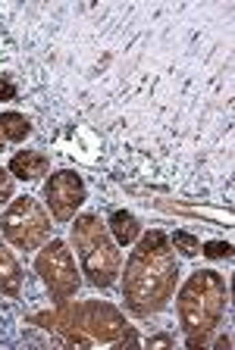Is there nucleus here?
<instances>
[{
    "mask_svg": "<svg viewBox=\"0 0 235 350\" xmlns=\"http://www.w3.org/2000/svg\"><path fill=\"white\" fill-rule=\"evenodd\" d=\"M179 282V260L169 234L151 228L138 238L123 275V300L135 316H154L173 300Z\"/></svg>",
    "mask_w": 235,
    "mask_h": 350,
    "instance_id": "nucleus-1",
    "label": "nucleus"
},
{
    "mask_svg": "<svg viewBox=\"0 0 235 350\" xmlns=\"http://www.w3.org/2000/svg\"><path fill=\"white\" fill-rule=\"evenodd\" d=\"M29 322L60 332L66 344L75 347H97V344L135 341L132 325L125 322L113 304L107 300H82V304H57L53 313H38Z\"/></svg>",
    "mask_w": 235,
    "mask_h": 350,
    "instance_id": "nucleus-2",
    "label": "nucleus"
},
{
    "mask_svg": "<svg viewBox=\"0 0 235 350\" xmlns=\"http://www.w3.org/2000/svg\"><path fill=\"white\" fill-rule=\"evenodd\" d=\"M226 310H229L226 278L213 269L191 272L176 297V313H179V325L185 332V344L191 350L207 347V338L217 332Z\"/></svg>",
    "mask_w": 235,
    "mask_h": 350,
    "instance_id": "nucleus-3",
    "label": "nucleus"
},
{
    "mask_svg": "<svg viewBox=\"0 0 235 350\" xmlns=\"http://www.w3.org/2000/svg\"><path fill=\"white\" fill-rule=\"evenodd\" d=\"M73 247L82 260V269L95 288H110L123 272V254L113 241L107 222L95 213H82L73 222Z\"/></svg>",
    "mask_w": 235,
    "mask_h": 350,
    "instance_id": "nucleus-4",
    "label": "nucleus"
},
{
    "mask_svg": "<svg viewBox=\"0 0 235 350\" xmlns=\"http://www.w3.org/2000/svg\"><path fill=\"white\" fill-rule=\"evenodd\" d=\"M0 232L16 250H38L51 241V216L35 197L23 194L10 200L7 213L0 216Z\"/></svg>",
    "mask_w": 235,
    "mask_h": 350,
    "instance_id": "nucleus-5",
    "label": "nucleus"
},
{
    "mask_svg": "<svg viewBox=\"0 0 235 350\" xmlns=\"http://www.w3.org/2000/svg\"><path fill=\"white\" fill-rule=\"evenodd\" d=\"M35 269L41 275V282H45L47 294L53 297V304H66V300L75 297L82 278L75 272V260H73V250L66 247V241L53 238L51 244H41Z\"/></svg>",
    "mask_w": 235,
    "mask_h": 350,
    "instance_id": "nucleus-6",
    "label": "nucleus"
},
{
    "mask_svg": "<svg viewBox=\"0 0 235 350\" xmlns=\"http://www.w3.org/2000/svg\"><path fill=\"white\" fill-rule=\"evenodd\" d=\"M85 197H88V191H85V182L75 169H60L45 182V200L57 222L75 219V210L85 204Z\"/></svg>",
    "mask_w": 235,
    "mask_h": 350,
    "instance_id": "nucleus-7",
    "label": "nucleus"
},
{
    "mask_svg": "<svg viewBox=\"0 0 235 350\" xmlns=\"http://www.w3.org/2000/svg\"><path fill=\"white\" fill-rule=\"evenodd\" d=\"M47 172H51V153L45 150H19L10 160V175L19 182H38Z\"/></svg>",
    "mask_w": 235,
    "mask_h": 350,
    "instance_id": "nucleus-8",
    "label": "nucleus"
},
{
    "mask_svg": "<svg viewBox=\"0 0 235 350\" xmlns=\"http://www.w3.org/2000/svg\"><path fill=\"white\" fill-rule=\"evenodd\" d=\"M23 266L19 260L13 256V250L7 244H0V294H7V297H23Z\"/></svg>",
    "mask_w": 235,
    "mask_h": 350,
    "instance_id": "nucleus-9",
    "label": "nucleus"
},
{
    "mask_svg": "<svg viewBox=\"0 0 235 350\" xmlns=\"http://www.w3.org/2000/svg\"><path fill=\"white\" fill-rule=\"evenodd\" d=\"M107 228H110L113 241L119 247H129V244H135L141 238V222L129 210H113L110 219H107Z\"/></svg>",
    "mask_w": 235,
    "mask_h": 350,
    "instance_id": "nucleus-10",
    "label": "nucleus"
},
{
    "mask_svg": "<svg viewBox=\"0 0 235 350\" xmlns=\"http://www.w3.org/2000/svg\"><path fill=\"white\" fill-rule=\"evenodd\" d=\"M0 135H3V141L23 144V141L32 135V119L25 116V113L7 109V113H0Z\"/></svg>",
    "mask_w": 235,
    "mask_h": 350,
    "instance_id": "nucleus-11",
    "label": "nucleus"
},
{
    "mask_svg": "<svg viewBox=\"0 0 235 350\" xmlns=\"http://www.w3.org/2000/svg\"><path fill=\"white\" fill-rule=\"evenodd\" d=\"M169 244H173V250H179L182 256H198L201 254V241L191 232H173L169 234Z\"/></svg>",
    "mask_w": 235,
    "mask_h": 350,
    "instance_id": "nucleus-12",
    "label": "nucleus"
},
{
    "mask_svg": "<svg viewBox=\"0 0 235 350\" xmlns=\"http://www.w3.org/2000/svg\"><path fill=\"white\" fill-rule=\"evenodd\" d=\"M201 254H204L207 260H229V256H232V244H229V241H210V244L201 247Z\"/></svg>",
    "mask_w": 235,
    "mask_h": 350,
    "instance_id": "nucleus-13",
    "label": "nucleus"
},
{
    "mask_svg": "<svg viewBox=\"0 0 235 350\" xmlns=\"http://www.w3.org/2000/svg\"><path fill=\"white\" fill-rule=\"evenodd\" d=\"M16 97H19V81H16V75L0 72V100H16Z\"/></svg>",
    "mask_w": 235,
    "mask_h": 350,
    "instance_id": "nucleus-14",
    "label": "nucleus"
},
{
    "mask_svg": "<svg viewBox=\"0 0 235 350\" xmlns=\"http://www.w3.org/2000/svg\"><path fill=\"white\" fill-rule=\"evenodd\" d=\"M10 200H13V175H10V169L0 166V206Z\"/></svg>",
    "mask_w": 235,
    "mask_h": 350,
    "instance_id": "nucleus-15",
    "label": "nucleus"
},
{
    "mask_svg": "<svg viewBox=\"0 0 235 350\" xmlns=\"http://www.w3.org/2000/svg\"><path fill=\"white\" fill-rule=\"evenodd\" d=\"M229 344H232V341H229V335L217 338V347H220V350H229Z\"/></svg>",
    "mask_w": 235,
    "mask_h": 350,
    "instance_id": "nucleus-16",
    "label": "nucleus"
},
{
    "mask_svg": "<svg viewBox=\"0 0 235 350\" xmlns=\"http://www.w3.org/2000/svg\"><path fill=\"white\" fill-rule=\"evenodd\" d=\"M0 150H3V135H0Z\"/></svg>",
    "mask_w": 235,
    "mask_h": 350,
    "instance_id": "nucleus-17",
    "label": "nucleus"
}]
</instances>
